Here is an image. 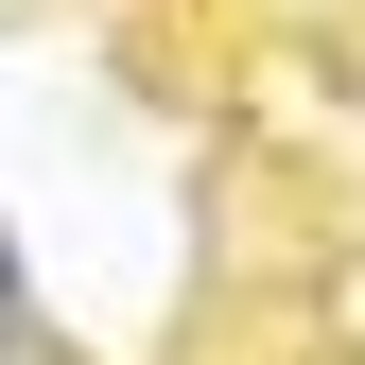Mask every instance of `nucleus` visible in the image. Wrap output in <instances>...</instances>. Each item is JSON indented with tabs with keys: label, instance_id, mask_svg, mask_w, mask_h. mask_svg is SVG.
Returning a JSON list of instances; mask_svg holds the SVG:
<instances>
[{
	"label": "nucleus",
	"instance_id": "nucleus-1",
	"mask_svg": "<svg viewBox=\"0 0 365 365\" xmlns=\"http://www.w3.org/2000/svg\"><path fill=\"white\" fill-rule=\"evenodd\" d=\"M0 348H35V279H18V226H0Z\"/></svg>",
	"mask_w": 365,
	"mask_h": 365
}]
</instances>
